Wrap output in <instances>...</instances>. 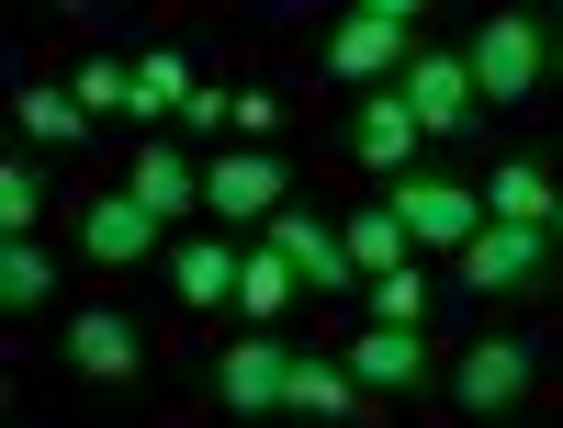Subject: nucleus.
Wrapping results in <instances>:
<instances>
[{"label": "nucleus", "instance_id": "nucleus-1", "mask_svg": "<svg viewBox=\"0 0 563 428\" xmlns=\"http://www.w3.org/2000/svg\"><path fill=\"white\" fill-rule=\"evenodd\" d=\"M395 102L417 113V135H429V147H462V135H474V57H451V45H417V57L395 68Z\"/></svg>", "mask_w": 563, "mask_h": 428}, {"label": "nucleus", "instance_id": "nucleus-2", "mask_svg": "<svg viewBox=\"0 0 563 428\" xmlns=\"http://www.w3.org/2000/svg\"><path fill=\"white\" fill-rule=\"evenodd\" d=\"M406 57H417V12L406 0H372V12H350L327 34V79H350V90H395Z\"/></svg>", "mask_w": 563, "mask_h": 428}, {"label": "nucleus", "instance_id": "nucleus-3", "mask_svg": "<svg viewBox=\"0 0 563 428\" xmlns=\"http://www.w3.org/2000/svg\"><path fill=\"white\" fill-rule=\"evenodd\" d=\"M541 79H552V34H541L530 12H496V23L474 34V102L519 113V102H530Z\"/></svg>", "mask_w": 563, "mask_h": 428}, {"label": "nucleus", "instance_id": "nucleus-4", "mask_svg": "<svg viewBox=\"0 0 563 428\" xmlns=\"http://www.w3.org/2000/svg\"><path fill=\"white\" fill-rule=\"evenodd\" d=\"M384 204H395V226H406V249H451V260H462V249L485 237V204L462 193V180H440V169H406Z\"/></svg>", "mask_w": 563, "mask_h": 428}, {"label": "nucleus", "instance_id": "nucleus-5", "mask_svg": "<svg viewBox=\"0 0 563 428\" xmlns=\"http://www.w3.org/2000/svg\"><path fill=\"white\" fill-rule=\"evenodd\" d=\"M339 147H350V169H372V180L395 193V180L417 169V147H429V135H417V113L395 102V90H361L350 124H339Z\"/></svg>", "mask_w": 563, "mask_h": 428}, {"label": "nucleus", "instance_id": "nucleus-6", "mask_svg": "<svg viewBox=\"0 0 563 428\" xmlns=\"http://www.w3.org/2000/svg\"><path fill=\"white\" fill-rule=\"evenodd\" d=\"M260 237H271L282 260H294V282H305V294H350V282H361V260H350V237L327 226L316 204H282V215H271Z\"/></svg>", "mask_w": 563, "mask_h": 428}, {"label": "nucleus", "instance_id": "nucleus-7", "mask_svg": "<svg viewBox=\"0 0 563 428\" xmlns=\"http://www.w3.org/2000/svg\"><path fill=\"white\" fill-rule=\"evenodd\" d=\"M68 372L79 384H135V372H147V327L124 305H79L68 316Z\"/></svg>", "mask_w": 563, "mask_h": 428}, {"label": "nucleus", "instance_id": "nucleus-8", "mask_svg": "<svg viewBox=\"0 0 563 428\" xmlns=\"http://www.w3.org/2000/svg\"><path fill=\"white\" fill-rule=\"evenodd\" d=\"M124 193L147 204V215H158L169 237H192V215H203V158H180L169 135H147V147L124 158Z\"/></svg>", "mask_w": 563, "mask_h": 428}, {"label": "nucleus", "instance_id": "nucleus-9", "mask_svg": "<svg viewBox=\"0 0 563 428\" xmlns=\"http://www.w3.org/2000/svg\"><path fill=\"white\" fill-rule=\"evenodd\" d=\"M282 204H294V169L282 158H203V215H225V226H271Z\"/></svg>", "mask_w": 563, "mask_h": 428}, {"label": "nucleus", "instance_id": "nucleus-10", "mask_svg": "<svg viewBox=\"0 0 563 428\" xmlns=\"http://www.w3.org/2000/svg\"><path fill=\"white\" fill-rule=\"evenodd\" d=\"M519 395H530V339H474L451 361V406L462 417H507Z\"/></svg>", "mask_w": 563, "mask_h": 428}, {"label": "nucleus", "instance_id": "nucleus-11", "mask_svg": "<svg viewBox=\"0 0 563 428\" xmlns=\"http://www.w3.org/2000/svg\"><path fill=\"white\" fill-rule=\"evenodd\" d=\"M282 384H294V350H282L271 327H249V339L214 361V395L238 406V417H282Z\"/></svg>", "mask_w": 563, "mask_h": 428}, {"label": "nucleus", "instance_id": "nucleus-12", "mask_svg": "<svg viewBox=\"0 0 563 428\" xmlns=\"http://www.w3.org/2000/svg\"><path fill=\"white\" fill-rule=\"evenodd\" d=\"M238 271H249V249L238 237H169V294L192 305V316H214V305H238Z\"/></svg>", "mask_w": 563, "mask_h": 428}, {"label": "nucleus", "instance_id": "nucleus-13", "mask_svg": "<svg viewBox=\"0 0 563 428\" xmlns=\"http://www.w3.org/2000/svg\"><path fill=\"white\" fill-rule=\"evenodd\" d=\"M339 372L361 395H417L429 384V339H417V327H361V339L339 350Z\"/></svg>", "mask_w": 563, "mask_h": 428}, {"label": "nucleus", "instance_id": "nucleus-14", "mask_svg": "<svg viewBox=\"0 0 563 428\" xmlns=\"http://www.w3.org/2000/svg\"><path fill=\"white\" fill-rule=\"evenodd\" d=\"M541 271H552V237L541 226H485L474 249H462V282H474V294H530Z\"/></svg>", "mask_w": 563, "mask_h": 428}, {"label": "nucleus", "instance_id": "nucleus-15", "mask_svg": "<svg viewBox=\"0 0 563 428\" xmlns=\"http://www.w3.org/2000/svg\"><path fill=\"white\" fill-rule=\"evenodd\" d=\"M79 249L102 260V271H135V260H158V249H169V226L135 204V193H102V204L79 215Z\"/></svg>", "mask_w": 563, "mask_h": 428}, {"label": "nucleus", "instance_id": "nucleus-16", "mask_svg": "<svg viewBox=\"0 0 563 428\" xmlns=\"http://www.w3.org/2000/svg\"><path fill=\"white\" fill-rule=\"evenodd\" d=\"M282 417H316V428H350V417H361V384H350L339 361H305V350H294V384H282Z\"/></svg>", "mask_w": 563, "mask_h": 428}, {"label": "nucleus", "instance_id": "nucleus-17", "mask_svg": "<svg viewBox=\"0 0 563 428\" xmlns=\"http://www.w3.org/2000/svg\"><path fill=\"white\" fill-rule=\"evenodd\" d=\"M552 215H563V193H552V169H530V158H507V169L485 180V226H541V237H552Z\"/></svg>", "mask_w": 563, "mask_h": 428}, {"label": "nucleus", "instance_id": "nucleus-18", "mask_svg": "<svg viewBox=\"0 0 563 428\" xmlns=\"http://www.w3.org/2000/svg\"><path fill=\"white\" fill-rule=\"evenodd\" d=\"M45 294H57V260H45V249H34V237H12V249H0V316H12V327H23V316H34Z\"/></svg>", "mask_w": 563, "mask_h": 428}, {"label": "nucleus", "instance_id": "nucleus-19", "mask_svg": "<svg viewBox=\"0 0 563 428\" xmlns=\"http://www.w3.org/2000/svg\"><path fill=\"white\" fill-rule=\"evenodd\" d=\"M12 102H23V135H34V147H79V135H90V113L68 102V90H57V79H23V90H12Z\"/></svg>", "mask_w": 563, "mask_h": 428}, {"label": "nucleus", "instance_id": "nucleus-20", "mask_svg": "<svg viewBox=\"0 0 563 428\" xmlns=\"http://www.w3.org/2000/svg\"><path fill=\"white\" fill-rule=\"evenodd\" d=\"M339 237H350V260H361V282H372V271H406V260H417V249H406V226H395V204H361V215H350Z\"/></svg>", "mask_w": 563, "mask_h": 428}, {"label": "nucleus", "instance_id": "nucleus-21", "mask_svg": "<svg viewBox=\"0 0 563 428\" xmlns=\"http://www.w3.org/2000/svg\"><path fill=\"white\" fill-rule=\"evenodd\" d=\"M282 305H294V260H282L271 237H260V249H249V271H238V316H249V327H271Z\"/></svg>", "mask_w": 563, "mask_h": 428}, {"label": "nucleus", "instance_id": "nucleus-22", "mask_svg": "<svg viewBox=\"0 0 563 428\" xmlns=\"http://www.w3.org/2000/svg\"><path fill=\"white\" fill-rule=\"evenodd\" d=\"M192 57H180V45H158V57H135V113H180V102H192Z\"/></svg>", "mask_w": 563, "mask_h": 428}, {"label": "nucleus", "instance_id": "nucleus-23", "mask_svg": "<svg viewBox=\"0 0 563 428\" xmlns=\"http://www.w3.org/2000/svg\"><path fill=\"white\" fill-rule=\"evenodd\" d=\"M68 102L102 124V113H135V68H113V57H79L68 68Z\"/></svg>", "mask_w": 563, "mask_h": 428}, {"label": "nucleus", "instance_id": "nucleus-24", "mask_svg": "<svg viewBox=\"0 0 563 428\" xmlns=\"http://www.w3.org/2000/svg\"><path fill=\"white\" fill-rule=\"evenodd\" d=\"M429 316V282H417V260L406 271H372V327H417Z\"/></svg>", "mask_w": 563, "mask_h": 428}, {"label": "nucleus", "instance_id": "nucleus-25", "mask_svg": "<svg viewBox=\"0 0 563 428\" xmlns=\"http://www.w3.org/2000/svg\"><path fill=\"white\" fill-rule=\"evenodd\" d=\"M34 215H45V169H0V226H12V237H34Z\"/></svg>", "mask_w": 563, "mask_h": 428}, {"label": "nucleus", "instance_id": "nucleus-26", "mask_svg": "<svg viewBox=\"0 0 563 428\" xmlns=\"http://www.w3.org/2000/svg\"><path fill=\"white\" fill-rule=\"evenodd\" d=\"M225 113H238V102H225V90H214V79H203V90H192V102H180V124H192V135H214V124H225Z\"/></svg>", "mask_w": 563, "mask_h": 428}, {"label": "nucleus", "instance_id": "nucleus-27", "mask_svg": "<svg viewBox=\"0 0 563 428\" xmlns=\"http://www.w3.org/2000/svg\"><path fill=\"white\" fill-rule=\"evenodd\" d=\"M552 249H563V215H552Z\"/></svg>", "mask_w": 563, "mask_h": 428}, {"label": "nucleus", "instance_id": "nucleus-28", "mask_svg": "<svg viewBox=\"0 0 563 428\" xmlns=\"http://www.w3.org/2000/svg\"><path fill=\"white\" fill-rule=\"evenodd\" d=\"M552 68H563V45H552Z\"/></svg>", "mask_w": 563, "mask_h": 428}]
</instances>
